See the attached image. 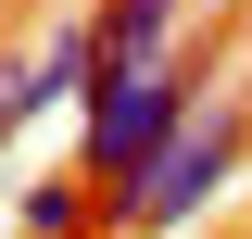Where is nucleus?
I'll return each mask as SVG.
<instances>
[{
    "instance_id": "nucleus-1",
    "label": "nucleus",
    "mask_w": 252,
    "mask_h": 239,
    "mask_svg": "<svg viewBox=\"0 0 252 239\" xmlns=\"http://www.w3.org/2000/svg\"><path fill=\"white\" fill-rule=\"evenodd\" d=\"M227 76H252V51H164V63H101V89H89V189L101 214H114V239L139 227V202H152L164 177V151L189 139V114L227 89Z\"/></svg>"
},
{
    "instance_id": "nucleus-2",
    "label": "nucleus",
    "mask_w": 252,
    "mask_h": 239,
    "mask_svg": "<svg viewBox=\"0 0 252 239\" xmlns=\"http://www.w3.org/2000/svg\"><path fill=\"white\" fill-rule=\"evenodd\" d=\"M240 164H252V76H227V89L189 114V139L164 151V177H152V202H139V227H126V239H177L189 214L240 177Z\"/></svg>"
},
{
    "instance_id": "nucleus-3",
    "label": "nucleus",
    "mask_w": 252,
    "mask_h": 239,
    "mask_svg": "<svg viewBox=\"0 0 252 239\" xmlns=\"http://www.w3.org/2000/svg\"><path fill=\"white\" fill-rule=\"evenodd\" d=\"M13 239H114V214H101L89 164H76V177H38L26 202H13Z\"/></svg>"
}]
</instances>
